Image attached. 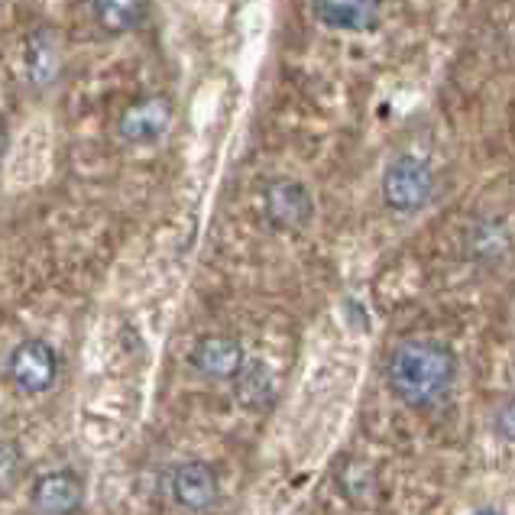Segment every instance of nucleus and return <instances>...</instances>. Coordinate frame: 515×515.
<instances>
[{"mask_svg": "<svg viewBox=\"0 0 515 515\" xmlns=\"http://www.w3.org/2000/svg\"><path fill=\"white\" fill-rule=\"evenodd\" d=\"M454 376H457V357L444 344H431V341H409L396 347L386 367L389 389L405 405H415V409L444 399Z\"/></svg>", "mask_w": 515, "mask_h": 515, "instance_id": "1", "label": "nucleus"}, {"mask_svg": "<svg viewBox=\"0 0 515 515\" xmlns=\"http://www.w3.org/2000/svg\"><path fill=\"white\" fill-rule=\"evenodd\" d=\"M431 192H435V179H431V169L422 159H396L383 175V198L392 211H418L431 201Z\"/></svg>", "mask_w": 515, "mask_h": 515, "instance_id": "2", "label": "nucleus"}, {"mask_svg": "<svg viewBox=\"0 0 515 515\" xmlns=\"http://www.w3.org/2000/svg\"><path fill=\"white\" fill-rule=\"evenodd\" d=\"M7 376L10 383L17 386L23 396H43L52 389L59 376V357L46 341H23L17 350L10 354L7 363Z\"/></svg>", "mask_w": 515, "mask_h": 515, "instance_id": "3", "label": "nucleus"}, {"mask_svg": "<svg viewBox=\"0 0 515 515\" xmlns=\"http://www.w3.org/2000/svg\"><path fill=\"white\" fill-rule=\"evenodd\" d=\"M263 205H266V218L276 227H286V230L305 227L311 221V214H315V201H311L308 188L302 182H292V179L269 182L266 195H263Z\"/></svg>", "mask_w": 515, "mask_h": 515, "instance_id": "4", "label": "nucleus"}, {"mask_svg": "<svg viewBox=\"0 0 515 515\" xmlns=\"http://www.w3.org/2000/svg\"><path fill=\"white\" fill-rule=\"evenodd\" d=\"M172 496L175 503L188 512H208L214 509L221 496L218 486V473L211 464H201V460H188L179 470L172 473Z\"/></svg>", "mask_w": 515, "mask_h": 515, "instance_id": "5", "label": "nucleus"}, {"mask_svg": "<svg viewBox=\"0 0 515 515\" xmlns=\"http://www.w3.org/2000/svg\"><path fill=\"white\" fill-rule=\"evenodd\" d=\"M30 503L39 515H75L85 503V486L72 470H52L36 480Z\"/></svg>", "mask_w": 515, "mask_h": 515, "instance_id": "6", "label": "nucleus"}, {"mask_svg": "<svg viewBox=\"0 0 515 515\" xmlns=\"http://www.w3.org/2000/svg\"><path fill=\"white\" fill-rule=\"evenodd\" d=\"M172 124V104L166 98H143L130 104L120 117V133L130 143H153Z\"/></svg>", "mask_w": 515, "mask_h": 515, "instance_id": "7", "label": "nucleus"}, {"mask_svg": "<svg viewBox=\"0 0 515 515\" xmlns=\"http://www.w3.org/2000/svg\"><path fill=\"white\" fill-rule=\"evenodd\" d=\"M192 367L211 379H237L243 370V347L240 341L224 334L205 337L192 350Z\"/></svg>", "mask_w": 515, "mask_h": 515, "instance_id": "8", "label": "nucleus"}, {"mask_svg": "<svg viewBox=\"0 0 515 515\" xmlns=\"http://www.w3.org/2000/svg\"><path fill=\"white\" fill-rule=\"evenodd\" d=\"M315 17L331 30L363 33L379 20V0H311Z\"/></svg>", "mask_w": 515, "mask_h": 515, "instance_id": "9", "label": "nucleus"}, {"mask_svg": "<svg viewBox=\"0 0 515 515\" xmlns=\"http://www.w3.org/2000/svg\"><path fill=\"white\" fill-rule=\"evenodd\" d=\"M94 17L107 33H133L146 20V0H94Z\"/></svg>", "mask_w": 515, "mask_h": 515, "instance_id": "10", "label": "nucleus"}, {"mask_svg": "<svg viewBox=\"0 0 515 515\" xmlns=\"http://www.w3.org/2000/svg\"><path fill=\"white\" fill-rule=\"evenodd\" d=\"M26 69H30V78L36 85H49V81L56 78L59 46H56V36L49 30H39L30 36V43H26Z\"/></svg>", "mask_w": 515, "mask_h": 515, "instance_id": "11", "label": "nucleus"}, {"mask_svg": "<svg viewBox=\"0 0 515 515\" xmlns=\"http://www.w3.org/2000/svg\"><path fill=\"white\" fill-rule=\"evenodd\" d=\"M496 431L503 435L506 441H515V399L503 402L496 409Z\"/></svg>", "mask_w": 515, "mask_h": 515, "instance_id": "12", "label": "nucleus"}, {"mask_svg": "<svg viewBox=\"0 0 515 515\" xmlns=\"http://www.w3.org/2000/svg\"><path fill=\"white\" fill-rule=\"evenodd\" d=\"M473 515H499L496 509H480V512H473Z\"/></svg>", "mask_w": 515, "mask_h": 515, "instance_id": "13", "label": "nucleus"}]
</instances>
